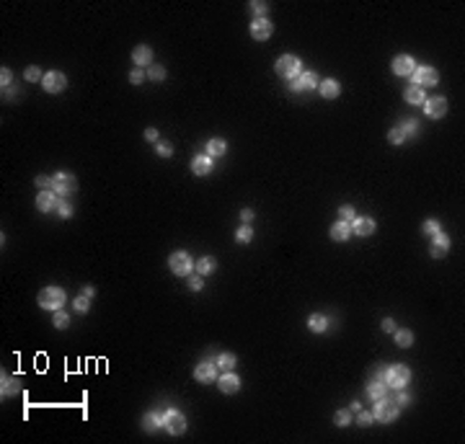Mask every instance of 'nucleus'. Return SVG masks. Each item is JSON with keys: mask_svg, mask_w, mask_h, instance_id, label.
Masks as SVG:
<instances>
[{"mask_svg": "<svg viewBox=\"0 0 465 444\" xmlns=\"http://www.w3.org/2000/svg\"><path fill=\"white\" fill-rule=\"evenodd\" d=\"M217 385H220V390H223L225 395H232V393H238L240 390V380H238V374L235 372H225L223 377H217Z\"/></svg>", "mask_w": 465, "mask_h": 444, "instance_id": "14", "label": "nucleus"}, {"mask_svg": "<svg viewBox=\"0 0 465 444\" xmlns=\"http://www.w3.org/2000/svg\"><path fill=\"white\" fill-rule=\"evenodd\" d=\"M194 266H197V271H199V274H212V271H215V258L204 256V258H199Z\"/></svg>", "mask_w": 465, "mask_h": 444, "instance_id": "30", "label": "nucleus"}, {"mask_svg": "<svg viewBox=\"0 0 465 444\" xmlns=\"http://www.w3.org/2000/svg\"><path fill=\"white\" fill-rule=\"evenodd\" d=\"M191 171L197 173V176L212 173V158H210V155H197V158L191 160Z\"/></svg>", "mask_w": 465, "mask_h": 444, "instance_id": "17", "label": "nucleus"}, {"mask_svg": "<svg viewBox=\"0 0 465 444\" xmlns=\"http://www.w3.org/2000/svg\"><path fill=\"white\" fill-rule=\"evenodd\" d=\"M240 220H243V222H251V220H253V210H243V212H240Z\"/></svg>", "mask_w": 465, "mask_h": 444, "instance_id": "53", "label": "nucleus"}, {"mask_svg": "<svg viewBox=\"0 0 465 444\" xmlns=\"http://www.w3.org/2000/svg\"><path fill=\"white\" fill-rule=\"evenodd\" d=\"M447 248H450V238H447L445 232H437V235H434V240H432V248H429L432 256H434V258L445 256V253H447Z\"/></svg>", "mask_w": 465, "mask_h": 444, "instance_id": "20", "label": "nucleus"}, {"mask_svg": "<svg viewBox=\"0 0 465 444\" xmlns=\"http://www.w3.org/2000/svg\"><path fill=\"white\" fill-rule=\"evenodd\" d=\"M308 328L313 331V333H323V331L328 328V318L320 315V312H318V315H310L308 318Z\"/></svg>", "mask_w": 465, "mask_h": 444, "instance_id": "23", "label": "nucleus"}, {"mask_svg": "<svg viewBox=\"0 0 465 444\" xmlns=\"http://www.w3.org/2000/svg\"><path fill=\"white\" fill-rule=\"evenodd\" d=\"M411 75H413V85H419V88H424V85H434V83L439 80L437 70L429 68V65H421V68H416Z\"/></svg>", "mask_w": 465, "mask_h": 444, "instance_id": "10", "label": "nucleus"}, {"mask_svg": "<svg viewBox=\"0 0 465 444\" xmlns=\"http://www.w3.org/2000/svg\"><path fill=\"white\" fill-rule=\"evenodd\" d=\"M271 31H274V26H271L269 18H256L251 23V36L258 39V42H266V39L271 36Z\"/></svg>", "mask_w": 465, "mask_h": 444, "instance_id": "13", "label": "nucleus"}, {"mask_svg": "<svg viewBox=\"0 0 465 444\" xmlns=\"http://www.w3.org/2000/svg\"><path fill=\"white\" fill-rule=\"evenodd\" d=\"M158 155H160V158H168V155H173V148L165 145V142H160V145H158Z\"/></svg>", "mask_w": 465, "mask_h": 444, "instance_id": "46", "label": "nucleus"}, {"mask_svg": "<svg viewBox=\"0 0 465 444\" xmlns=\"http://www.w3.org/2000/svg\"><path fill=\"white\" fill-rule=\"evenodd\" d=\"M10 77H13V73H10L8 68H3V70H0V83H3V90H5V85L10 83Z\"/></svg>", "mask_w": 465, "mask_h": 444, "instance_id": "45", "label": "nucleus"}, {"mask_svg": "<svg viewBox=\"0 0 465 444\" xmlns=\"http://www.w3.org/2000/svg\"><path fill=\"white\" fill-rule=\"evenodd\" d=\"M398 413H400L398 403L385 400V398L375 400V411H372V416H375L378 421H395V419H398Z\"/></svg>", "mask_w": 465, "mask_h": 444, "instance_id": "4", "label": "nucleus"}, {"mask_svg": "<svg viewBox=\"0 0 465 444\" xmlns=\"http://www.w3.org/2000/svg\"><path fill=\"white\" fill-rule=\"evenodd\" d=\"M331 238L333 240H339V243H344V240H349V235H352V227H349V222H333V225H331Z\"/></svg>", "mask_w": 465, "mask_h": 444, "instance_id": "21", "label": "nucleus"}, {"mask_svg": "<svg viewBox=\"0 0 465 444\" xmlns=\"http://www.w3.org/2000/svg\"><path fill=\"white\" fill-rule=\"evenodd\" d=\"M390 70H393L395 75H411L413 70H416V65H413V57H411V55H398V57H393V62H390Z\"/></svg>", "mask_w": 465, "mask_h": 444, "instance_id": "12", "label": "nucleus"}, {"mask_svg": "<svg viewBox=\"0 0 465 444\" xmlns=\"http://www.w3.org/2000/svg\"><path fill=\"white\" fill-rule=\"evenodd\" d=\"M145 140H150V142H158V129H145Z\"/></svg>", "mask_w": 465, "mask_h": 444, "instance_id": "51", "label": "nucleus"}, {"mask_svg": "<svg viewBox=\"0 0 465 444\" xmlns=\"http://www.w3.org/2000/svg\"><path fill=\"white\" fill-rule=\"evenodd\" d=\"M315 73H300L295 77V80H290V88L292 90H310V88H315Z\"/></svg>", "mask_w": 465, "mask_h": 444, "instance_id": "16", "label": "nucleus"}, {"mask_svg": "<svg viewBox=\"0 0 465 444\" xmlns=\"http://www.w3.org/2000/svg\"><path fill=\"white\" fill-rule=\"evenodd\" d=\"M65 305V292L60 287H47V290L39 292V307L44 310H60Z\"/></svg>", "mask_w": 465, "mask_h": 444, "instance_id": "3", "label": "nucleus"}, {"mask_svg": "<svg viewBox=\"0 0 465 444\" xmlns=\"http://www.w3.org/2000/svg\"><path fill=\"white\" fill-rule=\"evenodd\" d=\"M42 85H44V90H47V93H60V90H65V88H68V75H65V73H60V70H49V73L44 75Z\"/></svg>", "mask_w": 465, "mask_h": 444, "instance_id": "7", "label": "nucleus"}, {"mask_svg": "<svg viewBox=\"0 0 465 444\" xmlns=\"http://www.w3.org/2000/svg\"><path fill=\"white\" fill-rule=\"evenodd\" d=\"M57 210H60V215H62V217H70V215H73V207H70L68 202H60V207H57Z\"/></svg>", "mask_w": 465, "mask_h": 444, "instance_id": "49", "label": "nucleus"}, {"mask_svg": "<svg viewBox=\"0 0 465 444\" xmlns=\"http://www.w3.org/2000/svg\"><path fill=\"white\" fill-rule=\"evenodd\" d=\"M393 336H395V344H398L400 349H408V346L413 344V333H411L408 328H400V331H393Z\"/></svg>", "mask_w": 465, "mask_h": 444, "instance_id": "27", "label": "nucleus"}, {"mask_svg": "<svg viewBox=\"0 0 465 444\" xmlns=\"http://www.w3.org/2000/svg\"><path fill=\"white\" fill-rule=\"evenodd\" d=\"M145 77H148V75L137 68V70H132V73H129V83H132V85H140L142 80H145Z\"/></svg>", "mask_w": 465, "mask_h": 444, "instance_id": "42", "label": "nucleus"}, {"mask_svg": "<svg viewBox=\"0 0 465 444\" xmlns=\"http://www.w3.org/2000/svg\"><path fill=\"white\" fill-rule=\"evenodd\" d=\"M411 380V370L406 364H395V367H388L385 372V385L388 387H395V390H403Z\"/></svg>", "mask_w": 465, "mask_h": 444, "instance_id": "1", "label": "nucleus"}, {"mask_svg": "<svg viewBox=\"0 0 465 444\" xmlns=\"http://www.w3.org/2000/svg\"><path fill=\"white\" fill-rule=\"evenodd\" d=\"M26 80L36 83V80H44V75H42V70H39L36 65H31V68H26Z\"/></svg>", "mask_w": 465, "mask_h": 444, "instance_id": "34", "label": "nucleus"}, {"mask_svg": "<svg viewBox=\"0 0 465 444\" xmlns=\"http://www.w3.org/2000/svg\"><path fill=\"white\" fill-rule=\"evenodd\" d=\"M339 93H341V85L336 83V80H323L320 83V96L323 98H336Z\"/></svg>", "mask_w": 465, "mask_h": 444, "instance_id": "25", "label": "nucleus"}, {"mask_svg": "<svg viewBox=\"0 0 465 444\" xmlns=\"http://www.w3.org/2000/svg\"><path fill=\"white\" fill-rule=\"evenodd\" d=\"M424 111L429 119H442L447 114V98L445 96H434V98H426L424 101Z\"/></svg>", "mask_w": 465, "mask_h": 444, "instance_id": "9", "label": "nucleus"}, {"mask_svg": "<svg viewBox=\"0 0 465 444\" xmlns=\"http://www.w3.org/2000/svg\"><path fill=\"white\" fill-rule=\"evenodd\" d=\"M339 217H341V222H352V220L357 217V212H354V210H352V207H349V204H344L341 210H339Z\"/></svg>", "mask_w": 465, "mask_h": 444, "instance_id": "37", "label": "nucleus"}, {"mask_svg": "<svg viewBox=\"0 0 465 444\" xmlns=\"http://www.w3.org/2000/svg\"><path fill=\"white\" fill-rule=\"evenodd\" d=\"M424 232L437 235V232H442V227H439V222H437V220H426V222H424Z\"/></svg>", "mask_w": 465, "mask_h": 444, "instance_id": "39", "label": "nucleus"}, {"mask_svg": "<svg viewBox=\"0 0 465 444\" xmlns=\"http://www.w3.org/2000/svg\"><path fill=\"white\" fill-rule=\"evenodd\" d=\"M142 426H145V432H155V429H163V416H160V413H145V419H142Z\"/></svg>", "mask_w": 465, "mask_h": 444, "instance_id": "26", "label": "nucleus"}, {"mask_svg": "<svg viewBox=\"0 0 465 444\" xmlns=\"http://www.w3.org/2000/svg\"><path fill=\"white\" fill-rule=\"evenodd\" d=\"M403 98H406L408 103H424V101H426L424 88H419V85H408V88L403 90Z\"/></svg>", "mask_w": 465, "mask_h": 444, "instance_id": "24", "label": "nucleus"}, {"mask_svg": "<svg viewBox=\"0 0 465 444\" xmlns=\"http://www.w3.org/2000/svg\"><path fill=\"white\" fill-rule=\"evenodd\" d=\"M266 8H269L266 3H251V10L256 13V16H264V13H266Z\"/></svg>", "mask_w": 465, "mask_h": 444, "instance_id": "48", "label": "nucleus"}, {"mask_svg": "<svg viewBox=\"0 0 465 444\" xmlns=\"http://www.w3.org/2000/svg\"><path fill=\"white\" fill-rule=\"evenodd\" d=\"M235 362H238L235 354H228V351H225V354H220V357H217V367H220V370H225V372H230L232 367H235Z\"/></svg>", "mask_w": 465, "mask_h": 444, "instance_id": "29", "label": "nucleus"}, {"mask_svg": "<svg viewBox=\"0 0 465 444\" xmlns=\"http://www.w3.org/2000/svg\"><path fill=\"white\" fill-rule=\"evenodd\" d=\"M148 77H150V80H163V77H165V68H163V65H150V68H148Z\"/></svg>", "mask_w": 465, "mask_h": 444, "instance_id": "33", "label": "nucleus"}, {"mask_svg": "<svg viewBox=\"0 0 465 444\" xmlns=\"http://www.w3.org/2000/svg\"><path fill=\"white\" fill-rule=\"evenodd\" d=\"M189 287H191V290H194V292H199V290H202V287H204V282H202V277H191V279H189Z\"/></svg>", "mask_w": 465, "mask_h": 444, "instance_id": "47", "label": "nucleus"}, {"mask_svg": "<svg viewBox=\"0 0 465 444\" xmlns=\"http://www.w3.org/2000/svg\"><path fill=\"white\" fill-rule=\"evenodd\" d=\"M60 207V194L57 191H39V197H36V210L39 212H52V210H57Z\"/></svg>", "mask_w": 465, "mask_h": 444, "instance_id": "11", "label": "nucleus"}, {"mask_svg": "<svg viewBox=\"0 0 465 444\" xmlns=\"http://www.w3.org/2000/svg\"><path fill=\"white\" fill-rule=\"evenodd\" d=\"M93 295H96V290H93V287H85V290H83V297H88V299L93 297Z\"/></svg>", "mask_w": 465, "mask_h": 444, "instance_id": "54", "label": "nucleus"}, {"mask_svg": "<svg viewBox=\"0 0 465 444\" xmlns=\"http://www.w3.org/2000/svg\"><path fill=\"white\" fill-rule=\"evenodd\" d=\"M132 60H135V65L137 68H150V60H153V49L148 47V44H140V47H135V52H132Z\"/></svg>", "mask_w": 465, "mask_h": 444, "instance_id": "18", "label": "nucleus"}, {"mask_svg": "<svg viewBox=\"0 0 465 444\" xmlns=\"http://www.w3.org/2000/svg\"><path fill=\"white\" fill-rule=\"evenodd\" d=\"M57 325V328H68L70 325V318H68V312H62V310H55V320H52Z\"/></svg>", "mask_w": 465, "mask_h": 444, "instance_id": "35", "label": "nucleus"}, {"mask_svg": "<svg viewBox=\"0 0 465 444\" xmlns=\"http://www.w3.org/2000/svg\"><path fill=\"white\" fill-rule=\"evenodd\" d=\"M78 189V181L73 173H57L52 176V191H57L60 197H65V194H73Z\"/></svg>", "mask_w": 465, "mask_h": 444, "instance_id": "8", "label": "nucleus"}, {"mask_svg": "<svg viewBox=\"0 0 465 444\" xmlns=\"http://www.w3.org/2000/svg\"><path fill=\"white\" fill-rule=\"evenodd\" d=\"M168 266H171V271L176 274V277H189L191 269H194V261L186 251H173L171 256H168Z\"/></svg>", "mask_w": 465, "mask_h": 444, "instance_id": "2", "label": "nucleus"}, {"mask_svg": "<svg viewBox=\"0 0 465 444\" xmlns=\"http://www.w3.org/2000/svg\"><path fill=\"white\" fill-rule=\"evenodd\" d=\"M388 140H390L393 145H403V142H406V137H403L400 129H390V132H388Z\"/></svg>", "mask_w": 465, "mask_h": 444, "instance_id": "38", "label": "nucleus"}, {"mask_svg": "<svg viewBox=\"0 0 465 444\" xmlns=\"http://www.w3.org/2000/svg\"><path fill=\"white\" fill-rule=\"evenodd\" d=\"M277 73L282 77H297V75L303 73V62L297 60L295 55H282L277 60Z\"/></svg>", "mask_w": 465, "mask_h": 444, "instance_id": "5", "label": "nucleus"}, {"mask_svg": "<svg viewBox=\"0 0 465 444\" xmlns=\"http://www.w3.org/2000/svg\"><path fill=\"white\" fill-rule=\"evenodd\" d=\"M408 400H411V398H408V395L403 393V390H400V393H398V400H395V403H398V406H408Z\"/></svg>", "mask_w": 465, "mask_h": 444, "instance_id": "52", "label": "nucleus"}, {"mask_svg": "<svg viewBox=\"0 0 465 444\" xmlns=\"http://www.w3.org/2000/svg\"><path fill=\"white\" fill-rule=\"evenodd\" d=\"M357 421H359L362 426H370V424L375 421V416H372L370 411H357Z\"/></svg>", "mask_w": 465, "mask_h": 444, "instance_id": "40", "label": "nucleus"}, {"mask_svg": "<svg viewBox=\"0 0 465 444\" xmlns=\"http://www.w3.org/2000/svg\"><path fill=\"white\" fill-rule=\"evenodd\" d=\"M73 305H75V310H78V312H88V307H90V299H88V297H78Z\"/></svg>", "mask_w": 465, "mask_h": 444, "instance_id": "43", "label": "nucleus"}, {"mask_svg": "<svg viewBox=\"0 0 465 444\" xmlns=\"http://www.w3.org/2000/svg\"><path fill=\"white\" fill-rule=\"evenodd\" d=\"M385 382H378V380H372L370 385H367V395L372 398V400H380V398H385Z\"/></svg>", "mask_w": 465, "mask_h": 444, "instance_id": "28", "label": "nucleus"}, {"mask_svg": "<svg viewBox=\"0 0 465 444\" xmlns=\"http://www.w3.org/2000/svg\"><path fill=\"white\" fill-rule=\"evenodd\" d=\"M228 145H225V140H220V137H212L210 142H207V155L210 158H220V155H225Z\"/></svg>", "mask_w": 465, "mask_h": 444, "instance_id": "22", "label": "nucleus"}, {"mask_svg": "<svg viewBox=\"0 0 465 444\" xmlns=\"http://www.w3.org/2000/svg\"><path fill=\"white\" fill-rule=\"evenodd\" d=\"M235 238H238V243H248V240H253V230H251L248 225H243V227L235 232Z\"/></svg>", "mask_w": 465, "mask_h": 444, "instance_id": "36", "label": "nucleus"}, {"mask_svg": "<svg viewBox=\"0 0 465 444\" xmlns=\"http://www.w3.org/2000/svg\"><path fill=\"white\" fill-rule=\"evenodd\" d=\"M383 331H385V333H393V331H395V323H393L390 318H385V320H383Z\"/></svg>", "mask_w": 465, "mask_h": 444, "instance_id": "50", "label": "nucleus"}, {"mask_svg": "<svg viewBox=\"0 0 465 444\" xmlns=\"http://www.w3.org/2000/svg\"><path fill=\"white\" fill-rule=\"evenodd\" d=\"M36 186L42 189V191L52 189V178H49V176H36Z\"/></svg>", "mask_w": 465, "mask_h": 444, "instance_id": "44", "label": "nucleus"}, {"mask_svg": "<svg viewBox=\"0 0 465 444\" xmlns=\"http://www.w3.org/2000/svg\"><path fill=\"white\" fill-rule=\"evenodd\" d=\"M194 377H197L199 382H212V380H217V362L212 364V362H202L197 370H194Z\"/></svg>", "mask_w": 465, "mask_h": 444, "instance_id": "15", "label": "nucleus"}, {"mask_svg": "<svg viewBox=\"0 0 465 444\" xmlns=\"http://www.w3.org/2000/svg\"><path fill=\"white\" fill-rule=\"evenodd\" d=\"M349 227H352L357 235H372V232H375V222H372L370 217H354Z\"/></svg>", "mask_w": 465, "mask_h": 444, "instance_id": "19", "label": "nucleus"}, {"mask_svg": "<svg viewBox=\"0 0 465 444\" xmlns=\"http://www.w3.org/2000/svg\"><path fill=\"white\" fill-rule=\"evenodd\" d=\"M163 429H165V432H171V434H184L186 432V419H184V413H181V411H165L163 413Z\"/></svg>", "mask_w": 465, "mask_h": 444, "instance_id": "6", "label": "nucleus"}, {"mask_svg": "<svg viewBox=\"0 0 465 444\" xmlns=\"http://www.w3.org/2000/svg\"><path fill=\"white\" fill-rule=\"evenodd\" d=\"M336 424H339V426H349V424H352V413H349V411H339V413H336Z\"/></svg>", "mask_w": 465, "mask_h": 444, "instance_id": "41", "label": "nucleus"}, {"mask_svg": "<svg viewBox=\"0 0 465 444\" xmlns=\"http://www.w3.org/2000/svg\"><path fill=\"white\" fill-rule=\"evenodd\" d=\"M21 390V382L18 380H10V377L3 374V395H16Z\"/></svg>", "mask_w": 465, "mask_h": 444, "instance_id": "31", "label": "nucleus"}, {"mask_svg": "<svg viewBox=\"0 0 465 444\" xmlns=\"http://www.w3.org/2000/svg\"><path fill=\"white\" fill-rule=\"evenodd\" d=\"M398 129L403 132V137H416V132H419V124H416V119H406V122L400 124Z\"/></svg>", "mask_w": 465, "mask_h": 444, "instance_id": "32", "label": "nucleus"}]
</instances>
